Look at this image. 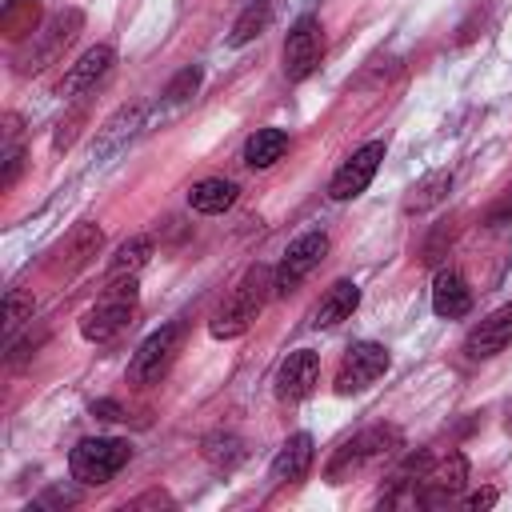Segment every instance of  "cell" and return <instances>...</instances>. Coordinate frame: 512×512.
<instances>
[{"label":"cell","mask_w":512,"mask_h":512,"mask_svg":"<svg viewBox=\"0 0 512 512\" xmlns=\"http://www.w3.org/2000/svg\"><path fill=\"white\" fill-rule=\"evenodd\" d=\"M472 512H480V508H488V504H496V488H484V492H472L468 500H464Z\"/></svg>","instance_id":"31"},{"label":"cell","mask_w":512,"mask_h":512,"mask_svg":"<svg viewBox=\"0 0 512 512\" xmlns=\"http://www.w3.org/2000/svg\"><path fill=\"white\" fill-rule=\"evenodd\" d=\"M288 152V132L284 128H256L244 144V164L248 168H272Z\"/></svg>","instance_id":"22"},{"label":"cell","mask_w":512,"mask_h":512,"mask_svg":"<svg viewBox=\"0 0 512 512\" xmlns=\"http://www.w3.org/2000/svg\"><path fill=\"white\" fill-rule=\"evenodd\" d=\"M464 480H468L464 456H460V452H448L444 460H432V464L420 472V480H416V488H412V504H424V508L448 504V500L464 488Z\"/></svg>","instance_id":"10"},{"label":"cell","mask_w":512,"mask_h":512,"mask_svg":"<svg viewBox=\"0 0 512 512\" xmlns=\"http://www.w3.org/2000/svg\"><path fill=\"white\" fill-rule=\"evenodd\" d=\"M384 152H388L384 140H368V144H360V148L336 168V176H332V184H328V196L340 200V204H344V200H356V196L372 184V176H376Z\"/></svg>","instance_id":"11"},{"label":"cell","mask_w":512,"mask_h":512,"mask_svg":"<svg viewBox=\"0 0 512 512\" xmlns=\"http://www.w3.org/2000/svg\"><path fill=\"white\" fill-rule=\"evenodd\" d=\"M20 168H24V152H20L16 144H8V148H4V172H0V188H12V184H16V176H20Z\"/></svg>","instance_id":"28"},{"label":"cell","mask_w":512,"mask_h":512,"mask_svg":"<svg viewBox=\"0 0 512 512\" xmlns=\"http://www.w3.org/2000/svg\"><path fill=\"white\" fill-rule=\"evenodd\" d=\"M236 196H240V188H236L232 180H224V176H204V180H196V184L188 188V204H192L196 212H204V216L228 212V208L236 204Z\"/></svg>","instance_id":"19"},{"label":"cell","mask_w":512,"mask_h":512,"mask_svg":"<svg viewBox=\"0 0 512 512\" xmlns=\"http://www.w3.org/2000/svg\"><path fill=\"white\" fill-rule=\"evenodd\" d=\"M268 20H272V0H252V4L236 16V24H232V32H228V44H232V48L252 44V40L268 28Z\"/></svg>","instance_id":"24"},{"label":"cell","mask_w":512,"mask_h":512,"mask_svg":"<svg viewBox=\"0 0 512 512\" xmlns=\"http://www.w3.org/2000/svg\"><path fill=\"white\" fill-rule=\"evenodd\" d=\"M100 248H104V232H100L92 220H84V224H76V228L60 240V248L52 252V272H56V276H72V272H80Z\"/></svg>","instance_id":"13"},{"label":"cell","mask_w":512,"mask_h":512,"mask_svg":"<svg viewBox=\"0 0 512 512\" xmlns=\"http://www.w3.org/2000/svg\"><path fill=\"white\" fill-rule=\"evenodd\" d=\"M356 304H360V288H356L352 280H336V284L320 296V304H316V312H312V324H316V328H332V324L348 320V316L356 312Z\"/></svg>","instance_id":"20"},{"label":"cell","mask_w":512,"mask_h":512,"mask_svg":"<svg viewBox=\"0 0 512 512\" xmlns=\"http://www.w3.org/2000/svg\"><path fill=\"white\" fill-rule=\"evenodd\" d=\"M148 504H172L164 492H148V496H140V500H132V508H148Z\"/></svg>","instance_id":"33"},{"label":"cell","mask_w":512,"mask_h":512,"mask_svg":"<svg viewBox=\"0 0 512 512\" xmlns=\"http://www.w3.org/2000/svg\"><path fill=\"white\" fill-rule=\"evenodd\" d=\"M512 344V304L496 308L492 316H484L468 336H464V356L468 360H488L496 352H504Z\"/></svg>","instance_id":"14"},{"label":"cell","mask_w":512,"mask_h":512,"mask_svg":"<svg viewBox=\"0 0 512 512\" xmlns=\"http://www.w3.org/2000/svg\"><path fill=\"white\" fill-rule=\"evenodd\" d=\"M80 124H84V108H76V112H72V116H68L64 124H60V132H56L52 148H68V144L76 140V128H80Z\"/></svg>","instance_id":"29"},{"label":"cell","mask_w":512,"mask_h":512,"mask_svg":"<svg viewBox=\"0 0 512 512\" xmlns=\"http://www.w3.org/2000/svg\"><path fill=\"white\" fill-rule=\"evenodd\" d=\"M148 260H152V236H132L108 260V280H132V276H140V268Z\"/></svg>","instance_id":"23"},{"label":"cell","mask_w":512,"mask_h":512,"mask_svg":"<svg viewBox=\"0 0 512 512\" xmlns=\"http://www.w3.org/2000/svg\"><path fill=\"white\" fill-rule=\"evenodd\" d=\"M180 340H184V324H180V320L156 328V332L136 348V356L128 360V384H140V388H144V384H156V380L168 372V364H172Z\"/></svg>","instance_id":"6"},{"label":"cell","mask_w":512,"mask_h":512,"mask_svg":"<svg viewBox=\"0 0 512 512\" xmlns=\"http://www.w3.org/2000/svg\"><path fill=\"white\" fill-rule=\"evenodd\" d=\"M272 276H276V272L264 268V264L248 268V272L240 276V284L228 292V300L220 304V312L212 316L208 332H212L216 340H236V336H244V332L252 328V320L264 312L268 292H276V280H272Z\"/></svg>","instance_id":"1"},{"label":"cell","mask_w":512,"mask_h":512,"mask_svg":"<svg viewBox=\"0 0 512 512\" xmlns=\"http://www.w3.org/2000/svg\"><path fill=\"white\" fill-rule=\"evenodd\" d=\"M144 116H148V104H124L100 132H96V144H92V156L96 160H104V156H112V152H120L140 128H144Z\"/></svg>","instance_id":"15"},{"label":"cell","mask_w":512,"mask_h":512,"mask_svg":"<svg viewBox=\"0 0 512 512\" xmlns=\"http://www.w3.org/2000/svg\"><path fill=\"white\" fill-rule=\"evenodd\" d=\"M488 220H492V224H512V196H508V200H504V204H496V208H492V216H488Z\"/></svg>","instance_id":"32"},{"label":"cell","mask_w":512,"mask_h":512,"mask_svg":"<svg viewBox=\"0 0 512 512\" xmlns=\"http://www.w3.org/2000/svg\"><path fill=\"white\" fill-rule=\"evenodd\" d=\"M468 308H472L468 280L456 268H440L436 280H432V312L444 316V320H456V316H468Z\"/></svg>","instance_id":"18"},{"label":"cell","mask_w":512,"mask_h":512,"mask_svg":"<svg viewBox=\"0 0 512 512\" xmlns=\"http://www.w3.org/2000/svg\"><path fill=\"white\" fill-rule=\"evenodd\" d=\"M328 256V236L324 232H304V236H296L288 248H284V256H280V264H276V296H288L292 288H300V280L312 272V268H320V260Z\"/></svg>","instance_id":"9"},{"label":"cell","mask_w":512,"mask_h":512,"mask_svg":"<svg viewBox=\"0 0 512 512\" xmlns=\"http://www.w3.org/2000/svg\"><path fill=\"white\" fill-rule=\"evenodd\" d=\"M200 68L192 64V68H184V72H176L172 80H168V88H164V104H184V100H192L196 96V88H200Z\"/></svg>","instance_id":"27"},{"label":"cell","mask_w":512,"mask_h":512,"mask_svg":"<svg viewBox=\"0 0 512 512\" xmlns=\"http://www.w3.org/2000/svg\"><path fill=\"white\" fill-rule=\"evenodd\" d=\"M312 456H316V444H312L308 432L288 436V440L280 444L276 460H272V472H268L272 484H296V480H304L308 468H312Z\"/></svg>","instance_id":"17"},{"label":"cell","mask_w":512,"mask_h":512,"mask_svg":"<svg viewBox=\"0 0 512 512\" xmlns=\"http://www.w3.org/2000/svg\"><path fill=\"white\" fill-rule=\"evenodd\" d=\"M316 380H320V356L312 348H296L276 368V400L280 404H300L316 388Z\"/></svg>","instance_id":"12"},{"label":"cell","mask_w":512,"mask_h":512,"mask_svg":"<svg viewBox=\"0 0 512 512\" xmlns=\"http://www.w3.org/2000/svg\"><path fill=\"white\" fill-rule=\"evenodd\" d=\"M204 460L216 468V472H228V468H236L240 464V456H244V444H240V436H232V432H212L208 440H204Z\"/></svg>","instance_id":"25"},{"label":"cell","mask_w":512,"mask_h":512,"mask_svg":"<svg viewBox=\"0 0 512 512\" xmlns=\"http://www.w3.org/2000/svg\"><path fill=\"white\" fill-rule=\"evenodd\" d=\"M320 56H324V32H320V20H316V16H300V20L292 24L288 40H284V52H280V60H284V76H288L292 84L308 80V76L320 68Z\"/></svg>","instance_id":"7"},{"label":"cell","mask_w":512,"mask_h":512,"mask_svg":"<svg viewBox=\"0 0 512 512\" xmlns=\"http://www.w3.org/2000/svg\"><path fill=\"white\" fill-rule=\"evenodd\" d=\"M448 188H452V172H448V168H436V172L420 176V180L408 188V196H404V212L416 216V212H428V208L444 204V200H448Z\"/></svg>","instance_id":"21"},{"label":"cell","mask_w":512,"mask_h":512,"mask_svg":"<svg viewBox=\"0 0 512 512\" xmlns=\"http://www.w3.org/2000/svg\"><path fill=\"white\" fill-rule=\"evenodd\" d=\"M140 312V292H136V276L132 280H108L104 296L80 316V336L88 344H116Z\"/></svg>","instance_id":"2"},{"label":"cell","mask_w":512,"mask_h":512,"mask_svg":"<svg viewBox=\"0 0 512 512\" xmlns=\"http://www.w3.org/2000/svg\"><path fill=\"white\" fill-rule=\"evenodd\" d=\"M32 308H36V300H32L28 292H16V288H12V292L4 296V336H8V340H12V332H16L24 320H32Z\"/></svg>","instance_id":"26"},{"label":"cell","mask_w":512,"mask_h":512,"mask_svg":"<svg viewBox=\"0 0 512 512\" xmlns=\"http://www.w3.org/2000/svg\"><path fill=\"white\" fill-rule=\"evenodd\" d=\"M92 416H100V420H120L124 412H120L116 400H92Z\"/></svg>","instance_id":"30"},{"label":"cell","mask_w":512,"mask_h":512,"mask_svg":"<svg viewBox=\"0 0 512 512\" xmlns=\"http://www.w3.org/2000/svg\"><path fill=\"white\" fill-rule=\"evenodd\" d=\"M80 28H84V16H80L76 8L56 12L52 20H44V28H36V32L28 36V44L16 52V72H20V76L44 72V68H48V64L76 40Z\"/></svg>","instance_id":"4"},{"label":"cell","mask_w":512,"mask_h":512,"mask_svg":"<svg viewBox=\"0 0 512 512\" xmlns=\"http://www.w3.org/2000/svg\"><path fill=\"white\" fill-rule=\"evenodd\" d=\"M384 372H388V348L376 344V340H360V344H352V348L344 352V360H340L336 392H340V396L364 392V388L376 384Z\"/></svg>","instance_id":"8"},{"label":"cell","mask_w":512,"mask_h":512,"mask_svg":"<svg viewBox=\"0 0 512 512\" xmlns=\"http://www.w3.org/2000/svg\"><path fill=\"white\" fill-rule=\"evenodd\" d=\"M132 460V444L120 436H88L68 452V472L76 484H108Z\"/></svg>","instance_id":"3"},{"label":"cell","mask_w":512,"mask_h":512,"mask_svg":"<svg viewBox=\"0 0 512 512\" xmlns=\"http://www.w3.org/2000/svg\"><path fill=\"white\" fill-rule=\"evenodd\" d=\"M392 448H400V432H396V428H388V424L364 428V432H356L352 440H344V444L336 448V456L328 460V480L340 484V480H348L352 472H360V468L384 460Z\"/></svg>","instance_id":"5"},{"label":"cell","mask_w":512,"mask_h":512,"mask_svg":"<svg viewBox=\"0 0 512 512\" xmlns=\"http://www.w3.org/2000/svg\"><path fill=\"white\" fill-rule=\"evenodd\" d=\"M112 64H116V48H112V44L88 48V52L68 68V76H64V84H60V96H80V92L96 88V80L108 76Z\"/></svg>","instance_id":"16"}]
</instances>
